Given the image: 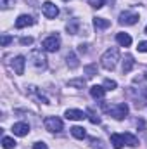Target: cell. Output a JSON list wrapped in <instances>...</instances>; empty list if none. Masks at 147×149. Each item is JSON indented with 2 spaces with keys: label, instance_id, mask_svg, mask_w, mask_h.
Segmentation results:
<instances>
[{
  "label": "cell",
  "instance_id": "1",
  "mask_svg": "<svg viewBox=\"0 0 147 149\" xmlns=\"http://www.w3.org/2000/svg\"><path fill=\"white\" fill-rule=\"evenodd\" d=\"M102 109L106 113H109L114 120H125L128 116V111H130L126 102H119V104H114V106H111L109 102H102Z\"/></svg>",
  "mask_w": 147,
  "mask_h": 149
},
{
  "label": "cell",
  "instance_id": "2",
  "mask_svg": "<svg viewBox=\"0 0 147 149\" xmlns=\"http://www.w3.org/2000/svg\"><path fill=\"white\" fill-rule=\"evenodd\" d=\"M118 61H119V50H118L116 47L107 49V50L102 54V57H101V64H102V68L107 70V71H112V70L116 68Z\"/></svg>",
  "mask_w": 147,
  "mask_h": 149
},
{
  "label": "cell",
  "instance_id": "3",
  "mask_svg": "<svg viewBox=\"0 0 147 149\" xmlns=\"http://www.w3.org/2000/svg\"><path fill=\"white\" fill-rule=\"evenodd\" d=\"M28 61L37 71H45L47 70V57L42 52V49H33L28 56Z\"/></svg>",
  "mask_w": 147,
  "mask_h": 149
},
{
  "label": "cell",
  "instance_id": "4",
  "mask_svg": "<svg viewBox=\"0 0 147 149\" xmlns=\"http://www.w3.org/2000/svg\"><path fill=\"white\" fill-rule=\"evenodd\" d=\"M42 47H43V50H47V52H57V50L61 49V37H59L57 33L47 37L42 42Z\"/></svg>",
  "mask_w": 147,
  "mask_h": 149
},
{
  "label": "cell",
  "instance_id": "5",
  "mask_svg": "<svg viewBox=\"0 0 147 149\" xmlns=\"http://www.w3.org/2000/svg\"><path fill=\"white\" fill-rule=\"evenodd\" d=\"M43 123H45V128L52 134H57V132L62 130V120L57 118V116H49V118H45Z\"/></svg>",
  "mask_w": 147,
  "mask_h": 149
},
{
  "label": "cell",
  "instance_id": "6",
  "mask_svg": "<svg viewBox=\"0 0 147 149\" xmlns=\"http://www.w3.org/2000/svg\"><path fill=\"white\" fill-rule=\"evenodd\" d=\"M139 21V14L137 12H130V10H125L119 14V24L123 26H132Z\"/></svg>",
  "mask_w": 147,
  "mask_h": 149
},
{
  "label": "cell",
  "instance_id": "7",
  "mask_svg": "<svg viewBox=\"0 0 147 149\" xmlns=\"http://www.w3.org/2000/svg\"><path fill=\"white\" fill-rule=\"evenodd\" d=\"M42 12H43V16H45L47 19H54V17L59 14V9H57V5L52 3V2H43V3H42Z\"/></svg>",
  "mask_w": 147,
  "mask_h": 149
},
{
  "label": "cell",
  "instance_id": "8",
  "mask_svg": "<svg viewBox=\"0 0 147 149\" xmlns=\"http://www.w3.org/2000/svg\"><path fill=\"white\" fill-rule=\"evenodd\" d=\"M12 132H14V135H17V137H24V135L30 134V125H28L26 121L14 123V125H12Z\"/></svg>",
  "mask_w": 147,
  "mask_h": 149
},
{
  "label": "cell",
  "instance_id": "9",
  "mask_svg": "<svg viewBox=\"0 0 147 149\" xmlns=\"http://www.w3.org/2000/svg\"><path fill=\"white\" fill-rule=\"evenodd\" d=\"M24 68H26V59L23 56H16L12 59V70L16 71V74H23L24 73Z\"/></svg>",
  "mask_w": 147,
  "mask_h": 149
},
{
  "label": "cell",
  "instance_id": "10",
  "mask_svg": "<svg viewBox=\"0 0 147 149\" xmlns=\"http://www.w3.org/2000/svg\"><path fill=\"white\" fill-rule=\"evenodd\" d=\"M31 24H35V19H33L31 16H28V14H23V16H19V17L16 19V28H17V30L28 28V26H31Z\"/></svg>",
  "mask_w": 147,
  "mask_h": 149
},
{
  "label": "cell",
  "instance_id": "11",
  "mask_svg": "<svg viewBox=\"0 0 147 149\" xmlns=\"http://www.w3.org/2000/svg\"><path fill=\"white\" fill-rule=\"evenodd\" d=\"M28 92H30V95L31 97H35V99H38L40 102H43V104H50V101H49V97H45L43 95V92L40 90V88H37V87H28Z\"/></svg>",
  "mask_w": 147,
  "mask_h": 149
},
{
  "label": "cell",
  "instance_id": "12",
  "mask_svg": "<svg viewBox=\"0 0 147 149\" xmlns=\"http://www.w3.org/2000/svg\"><path fill=\"white\" fill-rule=\"evenodd\" d=\"M64 116L68 120H74V121H80V120H85L87 118V113H83L81 109H66Z\"/></svg>",
  "mask_w": 147,
  "mask_h": 149
},
{
  "label": "cell",
  "instance_id": "13",
  "mask_svg": "<svg viewBox=\"0 0 147 149\" xmlns=\"http://www.w3.org/2000/svg\"><path fill=\"white\" fill-rule=\"evenodd\" d=\"M90 95L94 99H102L106 95V88L102 85H94V87H90Z\"/></svg>",
  "mask_w": 147,
  "mask_h": 149
},
{
  "label": "cell",
  "instance_id": "14",
  "mask_svg": "<svg viewBox=\"0 0 147 149\" xmlns=\"http://www.w3.org/2000/svg\"><path fill=\"white\" fill-rule=\"evenodd\" d=\"M133 66H135V61H133V57L130 56V54H126L125 56V59H123V73H130L132 70H133Z\"/></svg>",
  "mask_w": 147,
  "mask_h": 149
},
{
  "label": "cell",
  "instance_id": "15",
  "mask_svg": "<svg viewBox=\"0 0 147 149\" xmlns=\"http://www.w3.org/2000/svg\"><path fill=\"white\" fill-rule=\"evenodd\" d=\"M116 42L121 45V47H130L132 45V37L128 33H118L116 35Z\"/></svg>",
  "mask_w": 147,
  "mask_h": 149
},
{
  "label": "cell",
  "instance_id": "16",
  "mask_svg": "<svg viewBox=\"0 0 147 149\" xmlns=\"http://www.w3.org/2000/svg\"><path fill=\"white\" fill-rule=\"evenodd\" d=\"M111 144H112V148L114 149H121L125 146V139H123V134L119 135V134H112L111 135Z\"/></svg>",
  "mask_w": 147,
  "mask_h": 149
},
{
  "label": "cell",
  "instance_id": "17",
  "mask_svg": "<svg viewBox=\"0 0 147 149\" xmlns=\"http://www.w3.org/2000/svg\"><path fill=\"white\" fill-rule=\"evenodd\" d=\"M123 139H125V144L130 146V148H137L139 146V139L133 134H130V132H125L123 134Z\"/></svg>",
  "mask_w": 147,
  "mask_h": 149
},
{
  "label": "cell",
  "instance_id": "18",
  "mask_svg": "<svg viewBox=\"0 0 147 149\" xmlns=\"http://www.w3.org/2000/svg\"><path fill=\"white\" fill-rule=\"evenodd\" d=\"M94 26H95V30H107L111 23L109 19H104V17H94Z\"/></svg>",
  "mask_w": 147,
  "mask_h": 149
},
{
  "label": "cell",
  "instance_id": "19",
  "mask_svg": "<svg viewBox=\"0 0 147 149\" xmlns=\"http://www.w3.org/2000/svg\"><path fill=\"white\" fill-rule=\"evenodd\" d=\"M66 63H68L69 70H76V68L80 66V63H78V57H76V54H74L73 50L68 54V57H66Z\"/></svg>",
  "mask_w": 147,
  "mask_h": 149
},
{
  "label": "cell",
  "instance_id": "20",
  "mask_svg": "<svg viewBox=\"0 0 147 149\" xmlns=\"http://www.w3.org/2000/svg\"><path fill=\"white\" fill-rule=\"evenodd\" d=\"M78 28H80V19H69V23L66 24V30L71 35H76L78 33Z\"/></svg>",
  "mask_w": 147,
  "mask_h": 149
},
{
  "label": "cell",
  "instance_id": "21",
  "mask_svg": "<svg viewBox=\"0 0 147 149\" xmlns=\"http://www.w3.org/2000/svg\"><path fill=\"white\" fill-rule=\"evenodd\" d=\"M71 134H73V137H76V139H80V141H83L85 137H87V132H85V128L83 127H71Z\"/></svg>",
  "mask_w": 147,
  "mask_h": 149
},
{
  "label": "cell",
  "instance_id": "22",
  "mask_svg": "<svg viewBox=\"0 0 147 149\" xmlns=\"http://www.w3.org/2000/svg\"><path fill=\"white\" fill-rule=\"evenodd\" d=\"M2 148L3 149H14L16 148V141L12 137H3L2 139Z\"/></svg>",
  "mask_w": 147,
  "mask_h": 149
},
{
  "label": "cell",
  "instance_id": "23",
  "mask_svg": "<svg viewBox=\"0 0 147 149\" xmlns=\"http://www.w3.org/2000/svg\"><path fill=\"white\" fill-rule=\"evenodd\" d=\"M83 71L87 74V78H94V76L97 74V66H95V64H88V66L83 68Z\"/></svg>",
  "mask_w": 147,
  "mask_h": 149
},
{
  "label": "cell",
  "instance_id": "24",
  "mask_svg": "<svg viewBox=\"0 0 147 149\" xmlns=\"http://www.w3.org/2000/svg\"><path fill=\"white\" fill-rule=\"evenodd\" d=\"M87 116H88V120H90L94 125H99V123H101V116H97V114H95V111H94L92 108L87 111Z\"/></svg>",
  "mask_w": 147,
  "mask_h": 149
},
{
  "label": "cell",
  "instance_id": "25",
  "mask_svg": "<svg viewBox=\"0 0 147 149\" xmlns=\"http://www.w3.org/2000/svg\"><path fill=\"white\" fill-rule=\"evenodd\" d=\"M68 87H76V88H85V80H83V78H78V80H69V81H68Z\"/></svg>",
  "mask_w": 147,
  "mask_h": 149
},
{
  "label": "cell",
  "instance_id": "26",
  "mask_svg": "<svg viewBox=\"0 0 147 149\" xmlns=\"http://www.w3.org/2000/svg\"><path fill=\"white\" fill-rule=\"evenodd\" d=\"M106 90H114L116 87H118V83L114 81V80H104V85H102Z\"/></svg>",
  "mask_w": 147,
  "mask_h": 149
},
{
  "label": "cell",
  "instance_id": "27",
  "mask_svg": "<svg viewBox=\"0 0 147 149\" xmlns=\"http://www.w3.org/2000/svg\"><path fill=\"white\" fill-rule=\"evenodd\" d=\"M88 5L94 7V9H101L104 5V0H88Z\"/></svg>",
  "mask_w": 147,
  "mask_h": 149
},
{
  "label": "cell",
  "instance_id": "28",
  "mask_svg": "<svg viewBox=\"0 0 147 149\" xmlns=\"http://www.w3.org/2000/svg\"><path fill=\"white\" fill-rule=\"evenodd\" d=\"M10 42H12V37H9V35H2V38H0V43H2V47H7Z\"/></svg>",
  "mask_w": 147,
  "mask_h": 149
},
{
  "label": "cell",
  "instance_id": "29",
  "mask_svg": "<svg viewBox=\"0 0 147 149\" xmlns=\"http://www.w3.org/2000/svg\"><path fill=\"white\" fill-rule=\"evenodd\" d=\"M14 2L16 0H0V5H2V9H10L14 5Z\"/></svg>",
  "mask_w": 147,
  "mask_h": 149
},
{
  "label": "cell",
  "instance_id": "30",
  "mask_svg": "<svg viewBox=\"0 0 147 149\" xmlns=\"http://www.w3.org/2000/svg\"><path fill=\"white\" fill-rule=\"evenodd\" d=\"M90 142H92V146H94V148L97 149H106L104 148V146H101V144H102V141H99V139H94V137H92V139H90Z\"/></svg>",
  "mask_w": 147,
  "mask_h": 149
},
{
  "label": "cell",
  "instance_id": "31",
  "mask_svg": "<svg viewBox=\"0 0 147 149\" xmlns=\"http://www.w3.org/2000/svg\"><path fill=\"white\" fill-rule=\"evenodd\" d=\"M19 42H21V45H31V43H33V38L31 37H23Z\"/></svg>",
  "mask_w": 147,
  "mask_h": 149
},
{
  "label": "cell",
  "instance_id": "32",
  "mask_svg": "<svg viewBox=\"0 0 147 149\" xmlns=\"http://www.w3.org/2000/svg\"><path fill=\"white\" fill-rule=\"evenodd\" d=\"M137 49H139V52H147V42H140Z\"/></svg>",
  "mask_w": 147,
  "mask_h": 149
},
{
  "label": "cell",
  "instance_id": "33",
  "mask_svg": "<svg viewBox=\"0 0 147 149\" xmlns=\"http://www.w3.org/2000/svg\"><path fill=\"white\" fill-rule=\"evenodd\" d=\"M33 149H49V148H47L45 142H35L33 144Z\"/></svg>",
  "mask_w": 147,
  "mask_h": 149
},
{
  "label": "cell",
  "instance_id": "34",
  "mask_svg": "<svg viewBox=\"0 0 147 149\" xmlns=\"http://www.w3.org/2000/svg\"><path fill=\"white\" fill-rule=\"evenodd\" d=\"M87 47H88V45H87V43H81V45H80V47H78V52H80V54H87V50H88V49H87Z\"/></svg>",
  "mask_w": 147,
  "mask_h": 149
},
{
  "label": "cell",
  "instance_id": "35",
  "mask_svg": "<svg viewBox=\"0 0 147 149\" xmlns=\"http://www.w3.org/2000/svg\"><path fill=\"white\" fill-rule=\"evenodd\" d=\"M146 33H147V26H146Z\"/></svg>",
  "mask_w": 147,
  "mask_h": 149
},
{
  "label": "cell",
  "instance_id": "36",
  "mask_svg": "<svg viewBox=\"0 0 147 149\" xmlns=\"http://www.w3.org/2000/svg\"><path fill=\"white\" fill-rule=\"evenodd\" d=\"M64 2H68V0H64Z\"/></svg>",
  "mask_w": 147,
  "mask_h": 149
}]
</instances>
